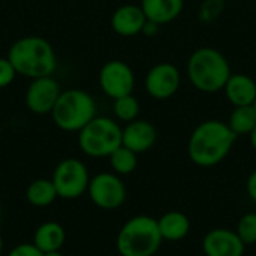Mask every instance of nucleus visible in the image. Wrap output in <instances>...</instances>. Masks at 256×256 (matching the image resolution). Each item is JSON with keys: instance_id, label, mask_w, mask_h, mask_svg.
Listing matches in <instances>:
<instances>
[{"instance_id": "obj_1", "label": "nucleus", "mask_w": 256, "mask_h": 256, "mask_svg": "<svg viewBox=\"0 0 256 256\" xmlns=\"http://www.w3.org/2000/svg\"><path fill=\"white\" fill-rule=\"evenodd\" d=\"M237 135L228 123L212 118L200 123L188 142L189 159L201 168H212L225 160L234 147Z\"/></svg>"}, {"instance_id": "obj_2", "label": "nucleus", "mask_w": 256, "mask_h": 256, "mask_svg": "<svg viewBox=\"0 0 256 256\" xmlns=\"http://www.w3.org/2000/svg\"><path fill=\"white\" fill-rule=\"evenodd\" d=\"M8 58L18 75L27 78L51 76L57 68V56L52 45L40 36H24L12 44Z\"/></svg>"}, {"instance_id": "obj_3", "label": "nucleus", "mask_w": 256, "mask_h": 256, "mask_svg": "<svg viewBox=\"0 0 256 256\" xmlns=\"http://www.w3.org/2000/svg\"><path fill=\"white\" fill-rule=\"evenodd\" d=\"M188 80L202 93H218L224 90L232 70L228 58L213 46L196 48L186 66Z\"/></svg>"}, {"instance_id": "obj_4", "label": "nucleus", "mask_w": 256, "mask_h": 256, "mask_svg": "<svg viewBox=\"0 0 256 256\" xmlns=\"http://www.w3.org/2000/svg\"><path fill=\"white\" fill-rule=\"evenodd\" d=\"M164 243L158 219L138 214L130 218L120 228L116 248L120 256H154Z\"/></svg>"}, {"instance_id": "obj_5", "label": "nucleus", "mask_w": 256, "mask_h": 256, "mask_svg": "<svg viewBox=\"0 0 256 256\" xmlns=\"http://www.w3.org/2000/svg\"><path fill=\"white\" fill-rule=\"evenodd\" d=\"M52 122L64 132H80L96 117V100L81 88H69L60 93L52 111Z\"/></svg>"}, {"instance_id": "obj_6", "label": "nucleus", "mask_w": 256, "mask_h": 256, "mask_svg": "<svg viewBox=\"0 0 256 256\" xmlns=\"http://www.w3.org/2000/svg\"><path fill=\"white\" fill-rule=\"evenodd\" d=\"M123 128L111 117L96 116L78 132V146L88 158H110L122 146Z\"/></svg>"}, {"instance_id": "obj_7", "label": "nucleus", "mask_w": 256, "mask_h": 256, "mask_svg": "<svg viewBox=\"0 0 256 256\" xmlns=\"http://www.w3.org/2000/svg\"><path fill=\"white\" fill-rule=\"evenodd\" d=\"M90 174L86 164L75 158L63 159L52 172V183L62 200H76L88 189Z\"/></svg>"}, {"instance_id": "obj_8", "label": "nucleus", "mask_w": 256, "mask_h": 256, "mask_svg": "<svg viewBox=\"0 0 256 256\" xmlns=\"http://www.w3.org/2000/svg\"><path fill=\"white\" fill-rule=\"evenodd\" d=\"M87 194L92 202L102 210H117L126 201V186L114 172H99L90 178Z\"/></svg>"}, {"instance_id": "obj_9", "label": "nucleus", "mask_w": 256, "mask_h": 256, "mask_svg": "<svg viewBox=\"0 0 256 256\" xmlns=\"http://www.w3.org/2000/svg\"><path fill=\"white\" fill-rule=\"evenodd\" d=\"M99 87L112 100L132 94L135 88V74L123 60H110L99 70Z\"/></svg>"}, {"instance_id": "obj_10", "label": "nucleus", "mask_w": 256, "mask_h": 256, "mask_svg": "<svg viewBox=\"0 0 256 256\" xmlns=\"http://www.w3.org/2000/svg\"><path fill=\"white\" fill-rule=\"evenodd\" d=\"M182 84V74L180 69L170 63L160 62L148 69L144 87L150 98L156 100H166L171 99L180 88Z\"/></svg>"}, {"instance_id": "obj_11", "label": "nucleus", "mask_w": 256, "mask_h": 256, "mask_svg": "<svg viewBox=\"0 0 256 256\" xmlns=\"http://www.w3.org/2000/svg\"><path fill=\"white\" fill-rule=\"evenodd\" d=\"M60 93V84L52 75L34 78L27 87L26 105L34 114H51Z\"/></svg>"}, {"instance_id": "obj_12", "label": "nucleus", "mask_w": 256, "mask_h": 256, "mask_svg": "<svg viewBox=\"0 0 256 256\" xmlns=\"http://www.w3.org/2000/svg\"><path fill=\"white\" fill-rule=\"evenodd\" d=\"M206 256H244L246 244L238 234L228 228H214L208 231L201 243Z\"/></svg>"}, {"instance_id": "obj_13", "label": "nucleus", "mask_w": 256, "mask_h": 256, "mask_svg": "<svg viewBox=\"0 0 256 256\" xmlns=\"http://www.w3.org/2000/svg\"><path fill=\"white\" fill-rule=\"evenodd\" d=\"M158 140L156 128L147 120H134L126 123L122 132V146L135 152L136 154L148 152Z\"/></svg>"}, {"instance_id": "obj_14", "label": "nucleus", "mask_w": 256, "mask_h": 256, "mask_svg": "<svg viewBox=\"0 0 256 256\" xmlns=\"http://www.w3.org/2000/svg\"><path fill=\"white\" fill-rule=\"evenodd\" d=\"M146 22L147 18L140 4H123L117 8L111 16L112 30L124 38L140 34Z\"/></svg>"}, {"instance_id": "obj_15", "label": "nucleus", "mask_w": 256, "mask_h": 256, "mask_svg": "<svg viewBox=\"0 0 256 256\" xmlns=\"http://www.w3.org/2000/svg\"><path fill=\"white\" fill-rule=\"evenodd\" d=\"M224 92L232 106H248L255 100L256 81L246 74H231Z\"/></svg>"}, {"instance_id": "obj_16", "label": "nucleus", "mask_w": 256, "mask_h": 256, "mask_svg": "<svg viewBox=\"0 0 256 256\" xmlns=\"http://www.w3.org/2000/svg\"><path fill=\"white\" fill-rule=\"evenodd\" d=\"M140 6L148 21L165 26L180 16L184 9V0H141Z\"/></svg>"}, {"instance_id": "obj_17", "label": "nucleus", "mask_w": 256, "mask_h": 256, "mask_svg": "<svg viewBox=\"0 0 256 256\" xmlns=\"http://www.w3.org/2000/svg\"><path fill=\"white\" fill-rule=\"evenodd\" d=\"M158 226L164 242H180L189 236L190 220L184 213L171 210L158 219Z\"/></svg>"}, {"instance_id": "obj_18", "label": "nucleus", "mask_w": 256, "mask_h": 256, "mask_svg": "<svg viewBox=\"0 0 256 256\" xmlns=\"http://www.w3.org/2000/svg\"><path fill=\"white\" fill-rule=\"evenodd\" d=\"M64 240H66V232L63 226L52 220L39 225L33 234V244L42 254L60 250L64 244Z\"/></svg>"}, {"instance_id": "obj_19", "label": "nucleus", "mask_w": 256, "mask_h": 256, "mask_svg": "<svg viewBox=\"0 0 256 256\" xmlns=\"http://www.w3.org/2000/svg\"><path fill=\"white\" fill-rule=\"evenodd\" d=\"M26 198L33 207H48L58 198V195L52 180L38 178L27 186Z\"/></svg>"}, {"instance_id": "obj_20", "label": "nucleus", "mask_w": 256, "mask_h": 256, "mask_svg": "<svg viewBox=\"0 0 256 256\" xmlns=\"http://www.w3.org/2000/svg\"><path fill=\"white\" fill-rule=\"evenodd\" d=\"M228 126L237 136H243V135L249 136L256 126V112L252 105L234 106L228 118Z\"/></svg>"}, {"instance_id": "obj_21", "label": "nucleus", "mask_w": 256, "mask_h": 256, "mask_svg": "<svg viewBox=\"0 0 256 256\" xmlns=\"http://www.w3.org/2000/svg\"><path fill=\"white\" fill-rule=\"evenodd\" d=\"M108 159L112 172L120 177L132 174L138 166V154L124 146H120L116 152H112Z\"/></svg>"}, {"instance_id": "obj_22", "label": "nucleus", "mask_w": 256, "mask_h": 256, "mask_svg": "<svg viewBox=\"0 0 256 256\" xmlns=\"http://www.w3.org/2000/svg\"><path fill=\"white\" fill-rule=\"evenodd\" d=\"M112 111L117 120L123 123H130L138 118L140 116V100L134 94H128L118 99H114Z\"/></svg>"}, {"instance_id": "obj_23", "label": "nucleus", "mask_w": 256, "mask_h": 256, "mask_svg": "<svg viewBox=\"0 0 256 256\" xmlns=\"http://www.w3.org/2000/svg\"><path fill=\"white\" fill-rule=\"evenodd\" d=\"M236 232L246 246L256 244V213L250 212L240 218Z\"/></svg>"}, {"instance_id": "obj_24", "label": "nucleus", "mask_w": 256, "mask_h": 256, "mask_svg": "<svg viewBox=\"0 0 256 256\" xmlns=\"http://www.w3.org/2000/svg\"><path fill=\"white\" fill-rule=\"evenodd\" d=\"M225 10V0H202L198 18L202 24H212L214 22Z\"/></svg>"}, {"instance_id": "obj_25", "label": "nucleus", "mask_w": 256, "mask_h": 256, "mask_svg": "<svg viewBox=\"0 0 256 256\" xmlns=\"http://www.w3.org/2000/svg\"><path fill=\"white\" fill-rule=\"evenodd\" d=\"M16 70L8 57H0V88L10 86L16 76Z\"/></svg>"}, {"instance_id": "obj_26", "label": "nucleus", "mask_w": 256, "mask_h": 256, "mask_svg": "<svg viewBox=\"0 0 256 256\" xmlns=\"http://www.w3.org/2000/svg\"><path fill=\"white\" fill-rule=\"evenodd\" d=\"M8 256H44V254L33 243H21L16 244Z\"/></svg>"}, {"instance_id": "obj_27", "label": "nucleus", "mask_w": 256, "mask_h": 256, "mask_svg": "<svg viewBox=\"0 0 256 256\" xmlns=\"http://www.w3.org/2000/svg\"><path fill=\"white\" fill-rule=\"evenodd\" d=\"M246 192H248L250 201L256 204V170L254 172H250V176L248 177V182H246Z\"/></svg>"}, {"instance_id": "obj_28", "label": "nucleus", "mask_w": 256, "mask_h": 256, "mask_svg": "<svg viewBox=\"0 0 256 256\" xmlns=\"http://www.w3.org/2000/svg\"><path fill=\"white\" fill-rule=\"evenodd\" d=\"M160 27H162V26H159L158 22H153V21H148V20H147V22L144 24L141 33H142L144 36H147V38H154V36L160 32Z\"/></svg>"}, {"instance_id": "obj_29", "label": "nucleus", "mask_w": 256, "mask_h": 256, "mask_svg": "<svg viewBox=\"0 0 256 256\" xmlns=\"http://www.w3.org/2000/svg\"><path fill=\"white\" fill-rule=\"evenodd\" d=\"M249 141H250V146H252V148L256 152V126L255 129L252 130V134L249 135Z\"/></svg>"}, {"instance_id": "obj_30", "label": "nucleus", "mask_w": 256, "mask_h": 256, "mask_svg": "<svg viewBox=\"0 0 256 256\" xmlns=\"http://www.w3.org/2000/svg\"><path fill=\"white\" fill-rule=\"evenodd\" d=\"M44 256H63V255H62V252H60V250H54V252H46V254H44Z\"/></svg>"}, {"instance_id": "obj_31", "label": "nucleus", "mask_w": 256, "mask_h": 256, "mask_svg": "<svg viewBox=\"0 0 256 256\" xmlns=\"http://www.w3.org/2000/svg\"><path fill=\"white\" fill-rule=\"evenodd\" d=\"M2 252H3V238L0 236V255H2Z\"/></svg>"}, {"instance_id": "obj_32", "label": "nucleus", "mask_w": 256, "mask_h": 256, "mask_svg": "<svg viewBox=\"0 0 256 256\" xmlns=\"http://www.w3.org/2000/svg\"><path fill=\"white\" fill-rule=\"evenodd\" d=\"M252 108H254V110H255V112H256V98H255V100H254V102H252Z\"/></svg>"}, {"instance_id": "obj_33", "label": "nucleus", "mask_w": 256, "mask_h": 256, "mask_svg": "<svg viewBox=\"0 0 256 256\" xmlns=\"http://www.w3.org/2000/svg\"><path fill=\"white\" fill-rule=\"evenodd\" d=\"M0 219H2V208H0Z\"/></svg>"}]
</instances>
